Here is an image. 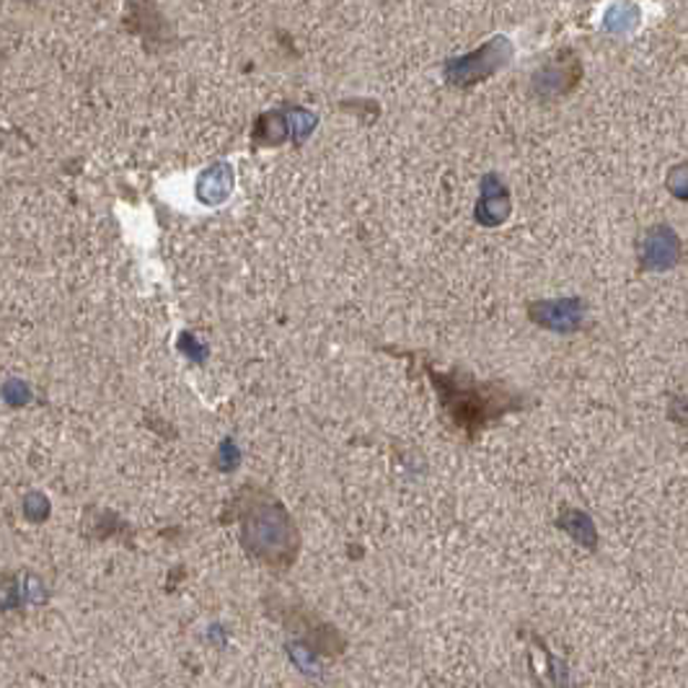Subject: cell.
<instances>
[{
  "label": "cell",
  "instance_id": "1",
  "mask_svg": "<svg viewBox=\"0 0 688 688\" xmlns=\"http://www.w3.org/2000/svg\"><path fill=\"white\" fill-rule=\"evenodd\" d=\"M236 521L242 525V546L254 559L273 569H290L300 552V533L288 507L273 492L244 486L234 500Z\"/></svg>",
  "mask_w": 688,
  "mask_h": 688
},
{
  "label": "cell",
  "instance_id": "2",
  "mask_svg": "<svg viewBox=\"0 0 688 688\" xmlns=\"http://www.w3.org/2000/svg\"><path fill=\"white\" fill-rule=\"evenodd\" d=\"M432 381L438 386L448 417L469 435H476L486 424L510 412H521L525 407L523 393L502 383H482L463 373H432Z\"/></svg>",
  "mask_w": 688,
  "mask_h": 688
},
{
  "label": "cell",
  "instance_id": "3",
  "mask_svg": "<svg viewBox=\"0 0 688 688\" xmlns=\"http://www.w3.org/2000/svg\"><path fill=\"white\" fill-rule=\"evenodd\" d=\"M510 58H513V44H510L507 37H494V40L486 42L476 55L451 60V63L445 65V73L455 86H471V83L484 81L486 75L505 68Z\"/></svg>",
  "mask_w": 688,
  "mask_h": 688
},
{
  "label": "cell",
  "instance_id": "4",
  "mask_svg": "<svg viewBox=\"0 0 688 688\" xmlns=\"http://www.w3.org/2000/svg\"><path fill=\"white\" fill-rule=\"evenodd\" d=\"M579 79H583L579 58L572 50H562L533 75V91L544 99H559L575 91Z\"/></svg>",
  "mask_w": 688,
  "mask_h": 688
},
{
  "label": "cell",
  "instance_id": "5",
  "mask_svg": "<svg viewBox=\"0 0 688 688\" xmlns=\"http://www.w3.org/2000/svg\"><path fill=\"white\" fill-rule=\"evenodd\" d=\"M639 267L647 273H663V269H672L684 259V249H680V238L676 236L668 223H657V226L647 228L641 236L639 249Z\"/></svg>",
  "mask_w": 688,
  "mask_h": 688
},
{
  "label": "cell",
  "instance_id": "6",
  "mask_svg": "<svg viewBox=\"0 0 688 688\" xmlns=\"http://www.w3.org/2000/svg\"><path fill=\"white\" fill-rule=\"evenodd\" d=\"M587 306L583 298H562V300H538L531 304L528 316L533 324L544 327L556 335H572L579 331L585 324Z\"/></svg>",
  "mask_w": 688,
  "mask_h": 688
},
{
  "label": "cell",
  "instance_id": "7",
  "mask_svg": "<svg viewBox=\"0 0 688 688\" xmlns=\"http://www.w3.org/2000/svg\"><path fill=\"white\" fill-rule=\"evenodd\" d=\"M285 626L292 631H304L306 634V641L304 645L308 647L311 645L314 649H319V653H327V655H339L345 649V639L339 637V631L335 629V626H329L327 622H316L311 610L300 608V610H292V614H288V618H285Z\"/></svg>",
  "mask_w": 688,
  "mask_h": 688
},
{
  "label": "cell",
  "instance_id": "8",
  "mask_svg": "<svg viewBox=\"0 0 688 688\" xmlns=\"http://www.w3.org/2000/svg\"><path fill=\"white\" fill-rule=\"evenodd\" d=\"M486 210H494V226H500L510 213V195H507L505 184L500 182V176H494V174H490L484 179V195H482V203H479L476 218L482 220Z\"/></svg>",
  "mask_w": 688,
  "mask_h": 688
},
{
  "label": "cell",
  "instance_id": "9",
  "mask_svg": "<svg viewBox=\"0 0 688 688\" xmlns=\"http://www.w3.org/2000/svg\"><path fill=\"white\" fill-rule=\"evenodd\" d=\"M572 517H575V525H562L564 531L569 533L572 538L579 541V544L585 546H595V528H593V521L587 517L585 513H579V510H569Z\"/></svg>",
  "mask_w": 688,
  "mask_h": 688
},
{
  "label": "cell",
  "instance_id": "10",
  "mask_svg": "<svg viewBox=\"0 0 688 688\" xmlns=\"http://www.w3.org/2000/svg\"><path fill=\"white\" fill-rule=\"evenodd\" d=\"M665 187H668L670 195L680 199V203H688V161L670 168L668 176H665Z\"/></svg>",
  "mask_w": 688,
  "mask_h": 688
},
{
  "label": "cell",
  "instance_id": "11",
  "mask_svg": "<svg viewBox=\"0 0 688 688\" xmlns=\"http://www.w3.org/2000/svg\"><path fill=\"white\" fill-rule=\"evenodd\" d=\"M668 420L680 424V428H688V399L686 397L670 393L668 397Z\"/></svg>",
  "mask_w": 688,
  "mask_h": 688
}]
</instances>
